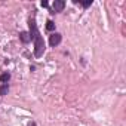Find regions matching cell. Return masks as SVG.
I'll return each instance as SVG.
<instances>
[{"label": "cell", "mask_w": 126, "mask_h": 126, "mask_svg": "<svg viewBox=\"0 0 126 126\" xmlns=\"http://www.w3.org/2000/svg\"><path fill=\"white\" fill-rule=\"evenodd\" d=\"M30 39L34 42V56L36 58H40L45 52V42H43V37L40 36L39 30H37V24H36V19L31 18L30 22Z\"/></svg>", "instance_id": "1"}, {"label": "cell", "mask_w": 126, "mask_h": 126, "mask_svg": "<svg viewBox=\"0 0 126 126\" xmlns=\"http://www.w3.org/2000/svg\"><path fill=\"white\" fill-rule=\"evenodd\" d=\"M49 43H50V46H58L59 43H61V34L59 33H53L50 37H49Z\"/></svg>", "instance_id": "2"}, {"label": "cell", "mask_w": 126, "mask_h": 126, "mask_svg": "<svg viewBox=\"0 0 126 126\" xmlns=\"http://www.w3.org/2000/svg\"><path fill=\"white\" fill-rule=\"evenodd\" d=\"M64 8H65V2H64V0H55V2H53V11L55 12H61Z\"/></svg>", "instance_id": "3"}, {"label": "cell", "mask_w": 126, "mask_h": 126, "mask_svg": "<svg viewBox=\"0 0 126 126\" xmlns=\"http://www.w3.org/2000/svg\"><path fill=\"white\" fill-rule=\"evenodd\" d=\"M19 39L24 42V43H28L31 39H30V33H27V31H21L19 33Z\"/></svg>", "instance_id": "4"}, {"label": "cell", "mask_w": 126, "mask_h": 126, "mask_svg": "<svg viewBox=\"0 0 126 126\" xmlns=\"http://www.w3.org/2000/svg\"><path fill=\"white\" fill-rule=\"evenodd\" d=\"M8 91H9V85H8V83H3L2 86H0V96L6 95V94H8Z\"/></svg>", "instance_id": "5"}, {"label": "cell", "mask_w": 126, "mask_h": 126, "mask_svg": "<svg viewBox=\"0 0 126 126\" xmlns=\"http://www.w3.org/2000/svg\"><path fill=\"white\" fill-rule=\"evenodd\" d=\"M9 79H11V74H9V73H3V74H0V82H2V83L9 82Z\"/></svg>", "instance_id": "6"}, {"label": "cell", "mask_w": 126, "mask_h": 126, "mask_svg": "<svg viewBox=\"0 0 126 126\" xmlns=\"http://www.w3.org/2000/svg\"><path fill=\"white\" fill-rule=\"evenodd\" d=\"M46 28H47V30H49V31H52V30H53V28H55V24H53V22H52V21H50V19H49V21H47V22H46Z\"/></svg>", "instance_id": "7"}, {"label": "cell", "mask_w": 126, "mask_h": 126, "mask_svg": "<svg viewBox=\"0 0 126 126\" xmlns=\"http://www.w3.org/2000/svg\"><path fill=\"white\" fill-rule=\"evenodd\" d=\"M83 8H89L91 5H92V0H86V2H79Z\"/></svg>", "instance_id": "8"}, {"label": "cell", "mask_w": 126, "mask_h": 126, "mask_svg": "<svg viewBox=\"0 0 126 126\" xmlns=\"http://www.w3.org/2000/svg\"><path fill=\"white\" fill-rule=\"evenodd\" d=\"M42 8H49V3L46 2V0H45V2H42Z\"/></svg>", "instance_id": "9"}]
</instances>
